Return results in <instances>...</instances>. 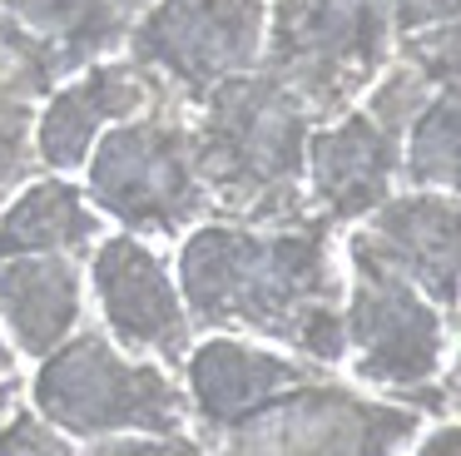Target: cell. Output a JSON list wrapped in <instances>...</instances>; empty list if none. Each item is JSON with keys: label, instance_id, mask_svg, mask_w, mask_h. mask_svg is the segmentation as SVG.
Wrapping results in <instances>:
<instances>
[{"label": "cell", "instance_id": "6da1fadb", "mask_svg": "<svg viewBox=\"0 0 461 456\" xmlns=\"http://www.w3.org/2000/svg\"><path fill=\"white\" fill-rule=\"evenodd\" d=\"M179 297L203 333L278 342L318 367H342V268L332 228L303 214L288 223L203 218L179 248Z\"/></svg>", "mask_w": 461, "mask_h": 456}, {"label": "cell", "instance_id": "7a4b0ae2", "mask_svg": "<svg viewBox=\"0 0 461 456\" xmlns=\"http://www.w3.org/2000/svg\"><path fill=\"white\" fill-rule=\"evenodd\" d=\"M318 119L268 75L223 79L189 109L194 169L213 214L239 223H288L308 214V134Z\"/></svg>", "mask_w": 461, "mask_h": 456}, {"label": "cell", "instance_id": "3957f363", "mask_svg": "<svg viewBox=\"0 0 461 456\" xmlns=\"http://www.w3.org/2000/svg\"><path fill=\"white\" fill-rule=\"evenodd\" d=\"M451 327H456V317H447L397 268H387L372 248H362L348 233V278H342L348 357L342 362L352 367L362 387L451 416L456 412Z\"/></svg>", "mask_w": 461, "mask_h": 456}, {"label": "cell", "instance_id": "277c9868", "mask_svg": "<svg viewBox=\"0 0 461 456\" xmlns=\"http://www.w3.org/2000/svg\"><path fill=\"white\" fill-rule=\"evenodd\" d=\"M25 402L80 451L114 432H184L189 426V397L184 387H174L169 367L124 352L110 333L90 323H80L55 352L41 357Z\"/></svg>", "mask_w": 461, "mask_h": 456}, {"label": "cell", "instance_id": "5b68a950", "mask_svg": "<svg viewBox=\"0 0 461 456\" xmlns=\"http://www.w3.org/2000/svg\"><path fill=\"white\" fill-rule=\"evenodd\" d=\"M85 198L100 218L124 233L184 238L194 223L213 218L209 188L194 169L189 109L154 99L140 114L110 124L85 154Z\"/></svg>", "mask_w": 461, "mask_h": 456}, {"label": "cell", "instance_id": "8992f818", "mask_svg": "<svg viewBox=\"0 0 461 456\" xmlns=\"http://www.w3.org/2000/svg\"><path fill=\"white\" fill-rule=\"evenodd\" d=\"M387 65V0H268L258 69H268L318 124L357 105Z\"/></svg>", "mask_w": 461, "mask_h": 456}, {"label": "cell", "instance_id": "52a82bcc", "mask_svg": "<svg viewBox=\"0 0 461 456\" xmlns=\"http://www.w3.org/2000/svg\"><path fill=\"white\" fill-rule=\"evenodd\" d=\"M427 95H431L427 79L407 59H392L362 89L357 105L312 124L308 169H303L312 218H322L328 228H342L367 218L387 194H397L402 134H407V119L421 109Z\"/></svg>", "mask_w": 461, "mask_h": 456}, {"label": "cell", "instance_id": "ba28073f", "mask_svg": "<svg viewBox=\"0 0 461 456\" xmlns=\"http://www.w3.org/2000/svg\"><path fill=\"white\" fill-rule=\"evenodd\" d=\"M268 0H144L130 20L124 55L169 105L194 109L223 79L263 59Z\"/></svg>", "mask_w": 461, "mask_h": 456}, {"label": "cell", "instance_id": "9c48e42d", "mask_svg": "<svg viewBox=\"0 0 461 456\" xmlns=\"http://www.w3.org/2000/svg\"><path fill=\"white\" fill-rule=\"evenodd\" d=\"M411 436H417V406L332 382L322 367L239 416L213 442V451H402Z\"/></svg>", "mask_w": 461, "mask_h": 456}, {"label": "cell", "instance_id": "30bf717a", "mask_svg": "<svg viewBox=\"0 0 461 456\" xmlns=\"http://www.w3.org/2000/svg\"><path fill=\"white\" fill-rule=\"evenodd\" d=\"M134 15V0H0V69L41 99L85 65L120 55Z\"/></svg>", "mask_w": 461, "mask_h": 456}, {"label": "cell", "instance_id": "8fae6325", "mask_svg": "<svg viewBox=\"0 0 461 456\" xmlns=\"http://www.w3.org/2000/svg\"><path fill=\"white\" fill-rule=\"evenodd\" d=\"M90 248L95 258H90V273H85V287L100 303L104 333L124 352L154 357L164 367H184V357L194 347V323L169 263L140 233H124V228L120 233H100Z\"/></svg>", "mask_w": 461, "mask_h": 456}, {"label": "cell", "instance_id": "7c38bea8", "mask_svg": "<svg viewBox=\"0 0 461 456\" xmlns=\"http://www.w3.org/2000/svg\"><path fill=\"white\" fill-rule=\"evenodd\" d=\"M322 372L308 357L273 352L263 342H249L243 333H219L209 342L189 347L184 357V397L189 412L199 416V446L209 451L239 416H249L253 406H263L268 397H278L283 387L303 382V377Z\"/></svg>", "mask_w": 461, "mask_h": 456}, {"label": "cell", "instance_id": "4fadbf2b", "mask_svg": "<svg viewBox=\"0 0 461 456\" xmlns=\"http://www.w3.org/2000/svg\"><path fill=\"white\" fill-rule=\"evenodd\" d=\"M154 99L164 95L149 85V75L130 55L95 59L65 85H55L45 109H35V164L50 169V174H70V169L85 164V154L95 149V139L104 129L140 114Z\"/></svg>", "mask_w": 461, "mask_h": 456}, {"label": "cell", "instance_id": "5bb4252c", "mask_svg": "<svg viewBox=\"0 0 461 456\" xmlns=\"http://www.w3.org/2000/svg\"><path fill=\"white\" fill-rule=\"evenodd\" d=\"M352 238L387 268H397L447 317H456V194L441 188L387 194L367 214V223L352 228Z\"/></svg>", "mask_w": 461, "mask_h": 456}, {"label": "cell", "instance_id": "9a60e30c", "mask_svg": "<svg viewBox=\"0 0 461 456\" xmlns=\"http://www.w3.org/2000/svg\"><path fill=\"white\" fill-rule=\"evenodd\" d=\"M85 323V268L70 253L0 258V333L15 357H35L65 342Z\"/></svg>", "mask_w": 461, "mask_h": 456}, {"label": "cell", "instance_id": "2e32d148", "mask_svg": "<svg viewBox=\"0 0 461 456\" xmlns=\"http://www.w3.org/2000/svg\"><path fill=\"white\" fill-rule=\"evenodd\" d=\"M100 233L104 223L95 214V204L85 198V188L60 174L25 178L0 208V258H15V253L85 258Z\"/></svg>", "mask_w": 461, "mask_h": 456}, {"label": "cell", "instance_id": "e0dca14e", "mask_svg": "<svg viewBox=\"0 0 461 456\" xmlns=\"http://www.w3.org/2000/svg\"><path fill=\"white\" fill-rule=\"evenodd\" d=\"M456 85L431 89L402 134V178L407 188L456 194Z\"/></svg>", "mask_w": 461, "mask_h": 456}, {"label": "cell", "instance_id": "ac0fdd59", "mask_svg": "<svg viewBox=\"0 0 461 456\" xmlns=\"http://www.w3.org/2000/svg\"><path fill=\"white\" fill-rule=\"evenodd\" d=\"M35 95L0 69V208L25 178H35Z\"/></svg>", "mask_w": 461, "mask_h": 456}, {"label": "cell", "instance_id": "d6986e66", "mask_svg": "<svg viewBox=\"0 0 461 456\" xmlns=\"http://www.w3.org/2000/svg\"><path fill=\"white\" fill-rule=\"evenodd\" d=\"M0 451H35V456H45V451H80V446H75L65 432H55V426L21 397L11 412L0 416Z\"/></svg>", "mask_w": 461, "mask_h": 456}, {"label": "cell", "instance_id": "ffe728a7", "mask_svg": "<svg viewBox=\"0 0 461 456\" xmlns=\"http://www.w3.org/2000/svg\"><path fill=\"white\" fill-rule=\"evenodd\" d=\"M387 15L397 35L431 30V25H456V0H387Z\"/></svg>", "mask_w": 461, "mask_h": 456}, {"label": "cell", "instance_id": "44dd1931", "mask_svg": "<svg viewBox=\"0 0 461 456\" xmlns=\"http://www.w3.org/2000/svg\"><path fill=\"white\" fill-rule=\"evenodd\" d=\"M451 446H456V422H451V416H441L437 432H431V436H411L407 451H421V456H427V451H451Z\"/></svg>", "mask_w": 461, "mask_h": 456}, {"label": "cell", "instance_id": "7402d4cb", "mask_svg": "<svg viewBox=\"0 0 461 456\" xmlns=\"http://www.w3.org/2000/svg\"><path fill=\"white\" fill-rule=\"evenodd\" d=\"M21 377H15V347H11V337L0 333V387H15Z\"/></svg>", "mask_w": 461, "mask_h": 456}, {"label": "cell", "instance_id": "603a6c76", "mask_svg": "<svg viewBox=\"0 0 461 456\" xmlns=\"http://www.w3.org/2000/svg\"><path fill=\"white\" fill-rule=\"evenodd\" d=\"M21 397H25V392H21V382H15V387H0V416L11 412V406L21 402Z\"/></svg>", "mask_w": 461, "mask_h": 456}, {"label": "cell", "instance_id": "cb8c5ba5", "mask_svg": "<svg viewBox=\"0 0 461 456\" xmlns=\"http://www.w3.org/2000/svg\"><path fill=\"white\" fill-rule=\"evenodd\" d=\"M134 5H144V0H134Z\"/></svg>", "mask_w": 461, "mask_h": 456}]
</instances>
